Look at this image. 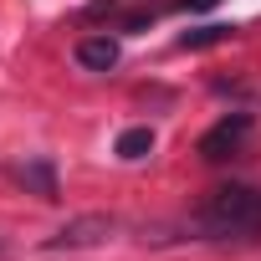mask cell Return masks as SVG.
<instances>
[{"mask_svg": "<svg viewBox=\"0 0 261 261\" xmlns=\"http://www.w3.org/2000/svg\"><path fill=\"white\" fill-rule=\"evenodd\" d=\"M200 230L205 236H256L261 230V190H251V185L215 190L200 210Z\"/></svg>", "mask_w": 261, "mask_h": 261, "instance_id": "cell-1", "label": "cell"}, {"mask_svg": "<svg viewBox=\"0 0 261 261\" xmlns=\"http://www.w3.org/2000/svg\"><path fill=\"white\" fill-rule=\"evenodd\" d=\"M246 139H251V113H225L210 134L200 139V159H205V164H220V159L241 154Z\"/></svg>", "mask_w": 261, "mask_h": 261, "instance_id": "cell-2", "label": "cell"}, {"mask_svg": "<svg viewBox=\"0 0 261 261\" xmlns=\"http://www.w3.org/2000/svg\"><path fill=\"white\" fill-rule=\"evenodd\" d=\"M108 236H113V220H108V215H82V220L62 225L46 246H51V251H77V246H97V241H108Z\"/></svg>", "mask_w": 261, "mask_h": 261, "instance_id": "cell-3", "label": "cell"}, {"mask_svg": "<svg viewBox=\"0 0 261 261\" xmlns=\"http://www.w3.org/2000/svg\"><path fill=\"white\" fill-rule=\"evenodd\" d=\"M118 41L113 36H87V41H77V62L87 67V72H113L118 67Z\"/></svg>", "mask_w": 261, "mask_h": 261, "instance_id": "cell-4", "label": "cell"}, {"mask_svg": "<svg viewBox=\"0 0 261 261\" xmlns=\"http://www.w3.org/2000/svg\"><path fill=\"white\" fill-rule=\"evenodd\" d=\"M113 154H118V159H128V164L149 159V154H154V128H123L118 144H113Z\"/></svg>", "mask_w": 261, "mask_h": 261, "instance_id": "cell-5", "label": "cell"}, {"mask_svg": "<svg viewBox=\"0 0 261 261\" xmlns=\"http://www.w3.org/2000/svg\"><path fill=\"white\" fill-rule=\"evenodd\" d=\"M16 185H31L41 200H57V174H51L46 159H36V164H16Z\"/></svg>", "mask_w": 261, "mask_h": 261, "instance_id": "cell-6", "label": "cell"}, {"mask_svg": "<svg viewBox=\"0 0 261 261\" xmlns=\"http://www.w3.org/2000/svg\"><path fill=\"white\" fill-rule=\"evenodd\" d=\"M225 36H230V26H200V31H185L179 46L190 51V46H210V41H225Z\"/></svg>", "mask_w": 261, "mask_h": 261, "instance_id": "cell-7", "label": "cell"}, {"mask_svg": "<svg viewBox=\"0 0 261 261\" xmlns=\"http://www.w3.org/2000/svg\"><path fill=\"white\" fill-rule=\"evenodd\" d=\"M215 0H185V11H210Z\"/></svg>", "mask_w": 261, "mask_h": 261, "instance_id": "cell-8", "label": "cell"}]
</instances>
